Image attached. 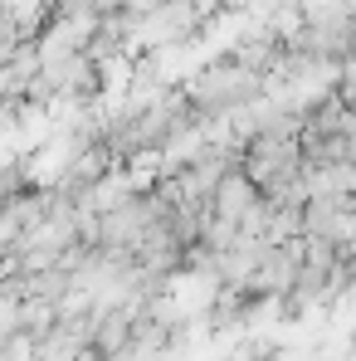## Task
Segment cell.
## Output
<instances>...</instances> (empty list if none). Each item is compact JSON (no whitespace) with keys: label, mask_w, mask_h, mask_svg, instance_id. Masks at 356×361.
<instances>
[{"label":"cell","mask_w":356,"mask_h":361,"mask_svg":"<svg viewBox=\"0 0 356 361\" xmlns=\"http://www.w3.org/2000/svg\"><path fill=\"white\" fill-rule=\"evenodd\" d=\"M180 98L195 108L200 122H220L230 113H239V108H249V103H259L264 98V78L225 54V59H210L205 68H195L180 83Z\"/></svg>","instance_id":"obj_1"},{"label":"cell","mask_w":356,"mask_h":361,"mask_svg":"<svg viewBox=\"0 0 356 361\" xmlns=\"http://www.w3.org/2000/svg\"><path fill=\"white\" fill-rule=\"evenodd\" d=\"M156 225L152 215V200H147V185H132L122 200H113L108 210H98V249H113V254H132L142 235Z\"/></svg>","instance_id":"obj_2"},{"label":"cell","mask_w":356,"mask_h":361,"mask_svg":"<svg viewBox=\"0 0 356 361\" xmlns=\"http://www.w3.org/2000/svg\"><path fill=\"white\" fill-rule=\"evenodd\" d=\"M302 235L327 240L337 249L356 244V195L352 190H317L302 200Z\"/></svg>","instance_id":"obj_3"},{"label":"cell","mask_w":356,"mask_h":361,"mask_svg":"<svg viewBox=\"0 0 356 361\" xmlns=\"http://www.w3.org/2000/svg\"><path fill=\"white\" fill-rule=\"evenodd\" d=\"M200 30H205V25H200V15H195L185 0H166V5L147 10V15L137 20V44H142L147 54H171L180 44H190Z\"/></svg>","instance_id":"obj_4"},{"label":"cell","mask_w":356,"mask_h":361,"mask_svg":"<svg viewBox=\"0 0 356 361\" xmlns=\"http://www.w3.org/2000/svg\"><path fill=\"white\" fill-rule=\"evenodd\" d=\"M297 269H302V235L297 240L264 244L259 249V264H254V274L244 283V293H254V298H288Z\"/></svg>","instance_id":"obj_5"},{"label":"cell","mask_w":356,"mask_h":361,"mask_svg":"<svg viewBox=\"0 0 356 361\" xmlns=\"http://www.w3.org/2000/svg\"><path fill=\"white\" fill-rule=\"evenodd\" d=\"M259 200H264V195L254 190V180L244 176L239 166H230L225 176L215 180V190H210V215H215V220H230V225L239 230V220H244Z\"/></svg>","instance_id":"obj_6"},{"label":"cell","mask_w":356,"mask_h":361,"mask_svg":"<svg viewBox=\"0 0 356 361\" xmlns=\"http://www.w3.org/2000/svg\"><path fill=\"white\" fill-rule=\"evenodd\" d=\"M30 185V176H25V161H0V210L20 195Z\"/></svg>","instance_id":"obj_7"},{"label":"cell","mask_w":356,"mask_h":361,"mask_svg":"<svg viewBox=\"0 0 356 361\" xmlns=\"http://www.w3.org/2000/svg\"><path fill=\"white\" fill-rule=\"evenodd\" d=\"M347 30H352V54H347V59H356V5H352V20H347Z\"/></svg>","instance_id":"obj_8"}]
</instances>
